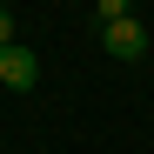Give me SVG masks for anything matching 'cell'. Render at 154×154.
Wrapping results in <instances>:
<instances>
[{"mask_svg":"<svg viewBox=\"0 0 154 154\" xmlns=\"http://www.w3.org/2000/svg\"><path fill=\"white\" fill-rule=\"evenodd\" d=\"M7 47H20V40H14V14L0 7V54H7Z\"/></svg>","mask_w":154,"mask_h":154,"instance_id":"obj_4","label":"cell"},{"mask_svg":"<svg viewBox=\"0 0 154 154\" xmlns=\"http://www.w3.org/2000/svg\"><path fill=\"white\" fill-rule=\"evenodd\" d=\"M94 14H100V27H114V20H134V7H127V0H94Z\"/></svg>","mask_w":154,"mask_h":154,"instance_id":"obj_3","label":"cell"},{"mask_svg":"<svg viewBox=\"0 0 154 154\" xmlns=\"http://www.w3.org/2000/svg\"><path fill=\"white\" fill-rule=\"evenodd\" d=\"M0 87H40V54L34 47H7V54H0Z\"/></svg>","mask_w":154,"mask_h":154,"instance_id":"obj_2","label":"cell"},{"mask_svg":"<svg viewBox=\"0 0 154 154\" xmlns=\"http://www.w3.org/2000/svg\"><path fill=\"white\" fill-rule=\"evenodd\" d=\"M100 47L134 67V60H147V27H141V20H114V27H100Z\"/></svg>","mask_w":154,"mask_h":154,"instance_id":"obj_1","label":"cell"}]
</instances>
